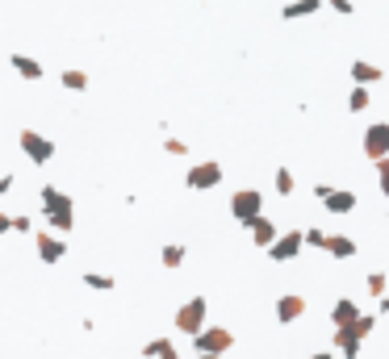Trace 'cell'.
<instances>
[{"mask_svg": "<svg viewBox=\"0 0 389 359\" xmlns=\"http://www.w3.org/2000/svg\"><path fill=\"white\" fill-rule=\"evenodd\" d=\"M38 205H42L46 230H54V234H71V226H75V201H71L59 184H42V188H38Z\"/></svg>", "mask_w": 389, "mask_h": 359, "instance_id": "obj_1", "label": "cell"}, {"mask_svg": "<svg viewBox=\"0 0 389 359\" xmlns=\"http://www.w3.org/2000/svg\"><path fill=\"white\" fill-rule=\"evenodd\" d=\"M17 146H21V155L29 159V163H38V167H46V163H54V155H59V146H54V138H46L42 130H21L17 134Z\"/></svg>", "mask_w": 389, "mask_h": 359, "instance_id": "obj_2", "label": "cell"}, {"mask_svg": "<svg viewBox=\"0 0 389 359\" xmlns=\"http://www.w3.org/2000/svg\"><path fill=\"white\" fill-rule=\"evenodd\" d=\"M230 217L251 230V226L264 217V192H260V188H239V192H230Z\"/></svg>", "mask_w": 389, "mask_h": 359, "instance_id": "obj_3", "label": "cell"}, {"mask_svg": "<svg viewBox=\"0 0 389 359\" xmlns=\"http://www.w3.org/2000/svg\"><path fill=\"white\" fill-rule=\"evenodd\" d=\"M373 326H377V314H365L356 326H344V330H335V343H331V347H335V351H339L344 359H356V356H360V343L373 335Z\"/></svg>", "mask_w": 389, "mask_h": 359, "instance_id": "obj_4", "label": "cell"}, {"mask_svg": "<svg viewBox=\"0 0 389 359\" xmlns=\"http://www.w3.org/2000/svg\"><path fill=\"white\" fill-rule=\"evenodd\" d=\"M205 326H210V301H205V297H189V301L176 310V330L189 335V339H197Z\"/></svg>", "mask_w": 389, "mask_h": 359, "instance_id": "obj_5", "label": "cell"}, {"mask_svg": "<svg viewBox=\"0 0 389 359\" xmlns=\"http://www.w3.org/2000/svg\"><path fill=\"white\" fill-rule=\"evenodd\" d=\"M230 347H235V335H230L226 326H205V330L193 339V351H197V356H218L222 359Z\"/></svg>", "mask_w": 389, "mask_h": 359, "instance_id": "obj_6", "label": "cell"}, {"mask_svg": "<svg viewBox=\"0 0 389 359\" xmlns=\"http://www.w3.org/2000/svg\"><path fill=\"white\" fill-rule=\"evenodd\" d=\"M222 176H226V171H222V163H218V159H205V163H193V167H189L184 184H189L193 192H210V188H218V184H222Z\"/></svg>", "mask_w": 389, "mask_h": 359, "instance_id": "obj_7", "label": "cell"}, {"mask_svg": "<svg viewBox=\"0 0 389 359\" xmlns=\"http://www.w3.org/2000/svg\"><path fill=\"white\" fill-rule=\"evenodd\" d=\"M306 247V230H281V238L268 247V259L272 263H293Z\"/></svg>", "mask_w": 389, "mask_h": 359, "instance_id": "obj_8", "label": "cell"}, {"mask_svg": "<svg viewBox=\"0 0 389 359\" xmlns=\"http://www.w3.org/2000/svg\"><path fill=\"white\" fill-rule=\"evenodd\" d=\"M360 146H365V159H369V163H381V159H389V121H373V125L365 130Z\"/></svg>", "mask_w": 389, "mask_h": 359, "instance_id": "obj_9", "label": "cell"}, {"mask_svg": "<svg viewBox=\"0 0 389 359\" xmlns=\"http://www.w3.org/2000/svg\"><path fill=\"white\" fill-rule=\"evenodd\" d=\"M34 247H38V259L50 263V268L67 255V243H63V234H54V230H42V234L34 238Z\"/></svg>", "mask_w": 389, "mask_h": 359, "instance_id": "obj_10", "label": "cell"}, {"mask_svg": "<svg viewBox=\"0 0 389 359\" xmlns=\"http://www.w3.org/2000/svg\"><path fill=\"white\" fill-rule=\"evenodd\" d=\"M348 79H356L360 88H373V84L386 79V67L381 63H369V59H352L348 63Z\"/></svg>", "mask_w": 389, "mask_h": 359, "instance_id": "obj_11", "label": "cell"}, {"mask_svg": "<svg viewBox=\"0 0 389 359\" xmlns=\"http://www.w3.org/2000/svg\"><path fill=\"white\" fill-rule=\"evenodd\" d=\"M302 314H306V297L302 293H281L277 297V322L281 326H293Z\"/></svg>", "mask_w": 389, "mask_h": 359, "instance_id": "obj_12", "label": "cell"}, {"mask_svg": "<svg viewBox=\"0 0 389 359\" xmlns=\"http://www.w3.org/2000/svg\"><path fill=\"white\" fill-rule=\"evenodd\" d=\"M365 314H360V305L352 301V297H339L335 305H331V322H335V330H344V326H356Z\"/></svg>", "mask_w": 389, "mask_h": 359, "instance_id": "obj_13", "label": "cell"}, {"mask_svg": "<svg viewBox=\"0 0 389 359\" xmlns=\"http://www.w3.org/2000/svg\"><path fill=\"white\" fill-rule=\"evenodd\" d=\"M8 67H13V71H17L21 79H42V75H46V67H42L38 59L21 54V50H13V54H8Z\"/></svg>", "mask_w": 389, "mask_h": 359, "instance_id": "obj_14", "label": "cell"}, {"mask_svg": "<svg viewBox=\"0 0 389 359\" xmlns=\"http://www.w3.org/2000/svg\"><path fill=\"white\" fill-rule=\"evenodd\" d=\"M356 205H360V197H356L352 188H335V192L323 201V209H327V213H352Z\"/></svg>", "mask_w": 389, "mask_h": 359, "instance_id": "obj_15", "label": "cell"}, {"mask_svg": "<svg viewBox=\"0 0 389 359\" xmlns=\"http://www.w3.org/2000/svg\"><path fill=\"white\" fill-rule=\"evenodd\" d=\"M277 238H281V234H277V222H272V217H268V213H264V217H260V222H256V226H251V243H256V247H264V251H268V247H272V243H277Z\"/></svg>", "mask_w": 389, "mask_h": 359, "instance_id": "obj_16", "label": "cell"}, {"mask_svg": "<svg viewBox=\"0 0 389 359\" xmlns=\"http://www.w3.org/2000/svg\"><path fill=\"white\" fill-rule=\"evenodd\" d=\"M356 251H360V247H356L352 234H331V238H327V255H331V259H352Z\"/></svg>", "mask_w": 389, "mask_h": 359, "instance_id": "obj_17", "label": "cell"}, {"mask_svg": "<svg viewBox=\"0 0 389 359\" xmlns=\"http://www.w3.org/2000/svg\"><path fill=\"white\" fill-rule=\"evenodd\" d=\"M327 0H289L285 8H281V21H302V17H310V13H318Z\"/></svg>", "mask_w": 389, "mask_h": 359, "instance_id": "obj_18", "label": "cell"}, {"mask_svg": "<svg viewBox=\"0 0 389 359\" xmlns=\"http://www.w3.org/2000/svg\"><path fill=\"white\" fill-rule=\"evenodd\" d=\"M142 359H180V351H176L172 339H151V343L142 347Z\"/></svg>", "mask_w": 389, "mask_h": 359, "instance_id": "obj_19", "label": "cell"}, {"mask_svg": "<svg viewBox=\"0 0 389 359\" xmlns=\"http://www.w3.org/2000/svg\"><path fill=\"white\" fill-rule=\"evenodd\" d=\"M59 84L67 88V92H88V71H80V67H67V71H59Z\"/></svg>", "mask_w": 389, "mask_h": 359, "instance_id": "obj_20", "label": "cell"}, {"mask_svg": "<svg viewBox=\"0 0 389 359\" xmlns=\"http://www.w3.org/2000/svg\"><path fill=\"white\" fill-rule=\"evenodd\" d=\"M84 289H92V293H113L117 280H113L109 272H84Z\"/></svg>", "mask_w": 389, "mask_h": 359, "instance_id": "obj_21", "label": "cell"}, {"mask_svg": "<svg viewBox=\"0 0 389 359\" xmlns=\"http://www.w3.org/2000/svg\"><path fill=\"white\" fill-rule=\"evenodd\" d=\"M184 255H189V251H184V247H180V243H168V247H163V251H159V263H163V268H168V272H176V268H180V263H184Z\"/></svg>", "mask_w": 389, "mask_h": 359, "instance_id": "obj_22", "label": "cell"}, {"mask_svg": "<svg viewBox=\"0 0 389 359\" xmlns=\"http://www.w3.org/2000/svg\"><path fill=\"white\" fill-rule=\"evenodd\" d=\"M373 105V96H369V88H360V84H352V92H348V109L352 113H365Z\"/></svg>", "mask_w": 389, "mask_h": 359, "instance_id": "obj_23", "label": "cell"}, {"mask_svg": "<svg viewBox=\"0 0 389 359\" xmlns=\"http://www.w3.org/2000/svg\"><path fill=\"white\" fill-rule=\"evenodd\" d=\"M365 289H369V297H377V301H381V297H386V289H389L386 272H369V276H365Z\"/></svg>", "mask_w": 389, "mask_h": 359, "instance_id": "obj_24", "label": "cell"}, {"mask_svg": "<svg viewBox=\"0 0 389 359\" xmlns=\"http://www.w3.org/2000/svg\"><path fill=\"white\" fill-rule=\"evenodd\" d=\"M293 188H298L293 171L289 167H277V197H293Z\"/></svg>", "mask_w": 389, "mask_h": 359, "instance_id": "obj_25", "label": "cell"}, {"mask_svg": "<svg viewBox=\"0 0 389 359\" xmlns=\"http://www.w3.org/2000/svg\"><path fill=\"white\" fill-rule=\"evenodd\" d=\"M327 238H331V234H327V230H318V226H310V230H306V247H323V251H327Z\"/></svg>", "mask_w": 389, "mask_h": 359, "instance_id": "obj_26", "label": "cell"}, {"mask_svg": "<svg viewBox=\"0 0 389 359\" xmlns=\"http://www.w3.org/2000/svg\"><path fill=\"white\" fill-rule=\"evenodd\" d=\"M377 188H381V197L389 201V159H381V163H377Z\"/></svg>", "mask_w": 389, "mask_h": 359, "instance_id": "obj_27", "label": "cell"}, {"mask_svg": "<svg viewBox=\"0 0 389 359\" xmlns=\"http://www.w3.org/2000/svg\"><path fill=\"white\" fill-rule=\"evenodd\" d=\"M163 151H168V155H176V159H184V155H189V142H180V138H168V142H163Z\"/></svg>", "mask_w": 389, "mask_h": 359, "instance_id": "obj_28", "label": "cell"}, {"mask_svg": "<svg viewBox=\"0 0 389 359\" xmlns=\"http://www.w3.org/2000/svg\"><path fill=\"white\" fill-rule=\"evenodd\" d=\"M13 230H17V234H29V230H34L29 213H13Z\"/></svg>", "mask_w": 389, "mask_h": 359, "instance_id": "obj_29", "label": "cell"}, {"mask_svg": "<svg viewBox=\"0 0 389 359\" xmlns=\"http://www.w3.org/2000/svg\"><path fill=\"white\" fill-rule=\"evenodd\" d=\"M327 4H331L335 13H344V17H352V13H356V4H352V0H327Z\"/></svg>", "mask_w": 389, "mask_h": 359, "instance_id": "obj_30", "label": "cell"}, {"mask_svg": "<svg viewBox=\"0 0 389 359\" xmlns=\"http://www.w3.org/2000/svg\"><path fill=\"white\" fill-rule=\"evenodd\" d=\"M331 192H335V184H314V197H318V201H327Z\"/></svg>", "mask_w": 389, "mask_h": 359, "instance_id": "obj_31", "label": "cell"}, {"mask_svg": "<svg viewBox=\"0 0 389 359\" xmlns=\"http://www.w3.org/2000/svg\"><path fill=\"white\" fill-rule=\"evenodd\" d=\"M13 234V213H0V238Z\"/></svg>", "mask_w": 389, "mask_h": 359, "instance_id": "obj_32", "label": "cell"}, {"mask_svg": "<svg viewBox=\"0 0 389 359\" xmlns=\"http://www.w3.org/2000/svg\"><path fill=\"white\" fill-rule=\"evenodd\" d=\"M13 180H17V176H0V197H8V192H13Z\"/></svg>", "mask_w": 389, "mask_h": 359, "instance_id": "obj_33", "label": "cell"}, {"mask_svg": "<svg viewBox=\"0 0 389 359\" xmlns=\"http://www.w3.org/2000/svg\"><path fill=\"white\" fill-rule=\"evenodd\" d=\"M377 314H389V293L381 297V301H377Z\"/></svg>", "mask_w": 389, "mask_h": 359, "instance_id": "obj_34", "label": "cell"}, {"mask_svg": "<svg viewBox=\"0 0 389 359\" xmlns=\"http://www.w3.org/2000/svg\"><path fill=\"white\" fill-rule=\"evenodd\" d=\"M310 359H335V351H318V356H310Z\"/></svg>", "mask_w": 389, "mask_h": 359, "instance_id": "obj_35", "label": "cell"}]
</instances>
